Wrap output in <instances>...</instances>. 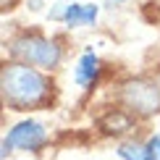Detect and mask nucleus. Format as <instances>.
Wrapping results in <instances>:
<instances>
[{
    "instance_id": "obj_6",
    "label": "nucleus",
    "mask_w": 160,
    "mask_h": 160,
    "mask_svg": "<svg viewBox=\"0 0 160 160\" xmlns=\"http://www.w3.org/2000/svg\"><path fill=\"white\" fill-rule=\"evenodd\" d=\"M95 16H97V8L95 5H68L63 13V21L68 24V26H82V24H92L95 21Z\"/></svg>"
},
{
    "instance_id": "obj_4",
    "label": "nucleus",
    "mask_w": 160,
    "mask_h": 160,
    "mask_svg": "<svg viewBox=\"0 0 160 160\" xmlns=\"http://www.w3.org/2000/svg\"><path fill=\"white\" fill-rule=\"evenodd\" d=\"M45 139H48V131H45L42 123L21 121V123L13 126L8 131V137L3 139V158L8 155V152H13V150H26V152L39 150L45 144Z\"/></svg>"
},
{
    "instance_id": "obj_9",
    "label": "nucleus",
    "mask_w": 160,
    "mask_h": 160,
    "mask_svg": "<svg viewBox=\"0 0 160 160\" xmlns=\"http://www.w3.org/2000/svg\"><path fill=\"white\" fill-rule=\"evenodd\" d=\"M144 147H147V160H160V134L150 137Z\"/></svg>"
},
{
    "instance_id": "obj_5",
    "label": "nucleus",
    "mask_w": 160,
    "mask_h": 160,
    "mask_svg": "<svg viewBox=\"0 0 160 160\" xmlns=\"http://www.w3.org/2000/svg\"><path fill=\"white\" fill-rule=\"evenodd\" d=\"M97 71H100V66H97V55L92 50H87L82 58H79V66H76V71H74V79H76V84L79 87H92L97 82Z\"/></svg>"
},
{
    "instance_id": "obj_3",
    "label": "nucleus",
    "mask_w": 160,
    "mask_h": 160,
    "mask_svg": "<svg viewBox=\"0 0 160 160\" xmlns=\"http://www.w3.org/2000/svg\"><path fill=\"white\" fill-rule=\"evenodd\" d=\"M121 97H123V102L129 105L131 110L142 113V116L160 113V82H152V79H134V82L123 84Z\"/></svg>"
},
{
    "instance_id": "obj_7",
    "label": "nucleus",
    "mask_w": 160,
    "mask_h": 160,
    "mask_svg": "<svg viewBox=\"0 0 160 160\" xmlns=\"http://www.w3.org/2000/svg\"><path fill=\"white\" fill-rule=\"evenodd\" d=\"M102 129L110 131V134H121V131L131 129V116H126V113H110V116L102 118Z\"/></svg>"
},
{
    "instance_id": "obj_8",
    "label": "nucleus",
    "mask_w": 160,
    "mask_h": 160,
    "mask_svg": "<svg viewBox=\"0 0 160 160\" xmlns=\"http://www.w3.org/2000/svg\"><path fill=\"white\" fill-rule=\"evenodd\" d=\"M118 155H121L123 160H147V147L126 142V144H121V147H118Z\"/></svg>"
},
{
    "instance_id": "obj_1",
    "label": "nucleus",
    "mask_w": 160,
    "mask_h": 160,
    "mask_svg": "<svg viewBox=\"0 0 160 160\" xmlns=\"http://www.w3.org/2000/svg\"><path fill=\"white\" fill-rule=\"evenodd\" d=\"M50 95V82L26 63L3 66V100L13 110H29L42 105Z\"/></svg>"
},
{
    "instance_id": "obj_11",
    "label": "nucleus",
    "mask_w": 160,
    "mask_h": 160,
    "mask_svg": "<svg viewBox=\"0 0 160 160\" xmlns=\"http://www.w3.org/2000/svg\"><path fill=\"white\" fill-rule=\"evenodd\" d=\"M158 5H160V3H158Z\"/></svg>"
},
{
    "instance_id": "obj_2",
    "label": "nucleus",
    "mask_w": 160,
    "mask_h": 160,
    "mask_svg": "<svg viewBox=\"0 0 160 160\" xmlns=\"http://www.w3.org/2000/svg\"><path fill=\"white\" fill-rule=\"evenodd\" d=\"M13 55L26 66H42V68H55L61 63V48L39 34H24L13 42Z\"/></svg>"
},
{
    "instance_id": "obj_10",
    "label": "nucleus",
    "mask_w": 160,
    "mask_h": 160,
    "mask_svg": "<svg viewBox=\"0 0 160 160\" xmlns=\"http://www.w3.org/2000/svg\"><path fill=\"white\" fill-rule=\"evenodd\" d=\"M113 3H126V0H113Z\"/></svg>"
}]
</instances>
